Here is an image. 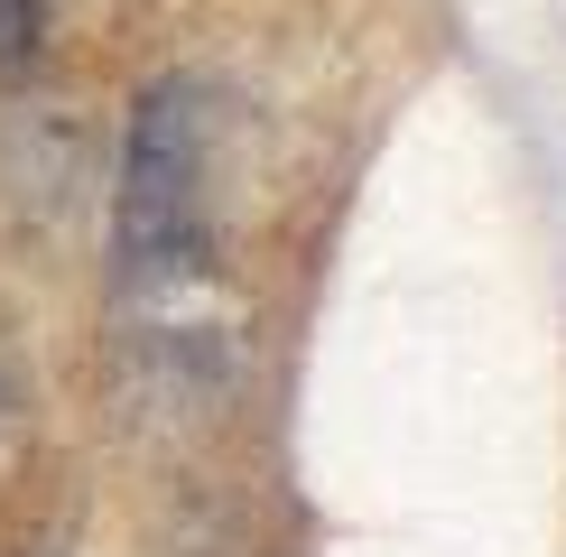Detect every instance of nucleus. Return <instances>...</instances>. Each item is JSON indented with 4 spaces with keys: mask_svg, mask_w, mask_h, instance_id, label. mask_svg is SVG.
<instances>
[{
    "mask_svg": "<svg viewBox=\"0 0 566 557\" xmlns=\"http://www.w3.org/2000/svg\"><path fill=\"white\" fill-rule=\"evenodd\" d=\"M205 177H214V93L205 84H149L130 122V158H122V196H112V278L122 307L149 316V335L177 344L196 335V288L214 278V223H205Z\"/></svg>",
    "mask_w": 566,
    "mask_h": 557,
    "instance_id": "f257e3e1",
    "label": "nucleus"
},
{
    "mask_svg": "<svg viewBox=\"0 0 566 557\" xmlns=\"http://www.w3.org/2000/svg\"><path fill=\"white\" fill-rule=\"evenodd\" d=\"M38 56V0H0V65Z\"/></svg>",
    "mask_w": 566,
    "mask_h": 557,
    "instance_id": "f03ea898",
    "label": "nucleus"
},
{
    "mask_svg": "<svg viewBox=\"0 0 566 557\" xmlns=\"http://www.w3.org/2000/svg\"><path fill=\"white\" fill-rule=\"evenodd\" d=\"M19 409H29V381H19V354H10V335H0V446H10Z\"/></svg>",
    "mask_w": 566,
    "mask_h": 557,
    "instance_id": "7ed1b4c3",
    "label": "nucleus"
}]
</instances>
